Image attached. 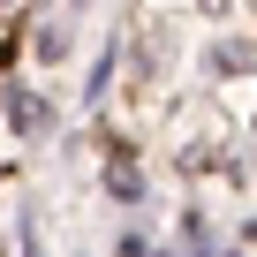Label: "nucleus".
I'll list each match as a JSON object with an SVG mask.
<instances>
[{"label":"nucleus","mask_w":257,"mask_h":257,"mask_svg":"<svg viewBox=\"0 0 257 257\" xmlns=\"http://www.w3.org/2000/svg\"><path fill=\"white\" fill-rule=\"evenodd\" d=\"M242 61H249L242 46H219V53H212V76H242Z\"/></svg>","instance_id":"2"},{"label":"nucleus","mask_w":257,"mask_h":257,"mask_svg":"<svg viewBox=\"0 0 257 257\" xmlns=\"http://www.w3.org/2000/svg\"><path fill=\"white\" fill-rule=\"evenodd\" d=\"M8 121L23 128V137H38V128H46V98L38 91H8Z\"/></svg>","instance_id":"1"}]
</instances>
